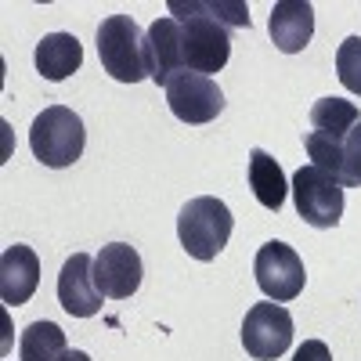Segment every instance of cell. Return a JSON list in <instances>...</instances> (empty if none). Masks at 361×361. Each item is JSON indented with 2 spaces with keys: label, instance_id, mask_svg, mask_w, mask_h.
<instances>
[{
  "label": "cell",
  "instance_id": "obj_17",
  "mask_svg": "<svg viewBox=\"0 0 361 361\" xmlns=\"http://www.w3.org/2000/svg\"><path fill=\"white\" fill-rule=\"evenodd\" d=\"M69 347H66V333L54 322H33L25 325L22 343H18V357L22 361H58Z\"/></svg>",
  "mask_w": 361,
  "mask_h": 361
},
{
  "label": "cell",
  "instance_id": "obj_22",
  "mask_svg": "<svg viewBox=\"0 0 361 361\" xmlns=\"http://www.w3.org/2000/svg\"><path fill=\"white\" fill-rule=\"evenodd\" d=\"M293 361H333V350H329L322 340H307V343H300Z\"/></svg>",
  "mask_w": 361,
  "mask_h": 361
},
{
  "label": "cell",
  "instance_id": "obj_19",
  "mask_svg": "<svg viewBox=\"0 0 361 361\" xmlns=\"http://www.w3.org/2000/svg\"><path fill=\"white\" fill-rule=\"evenodd\" d=\"M304 148H307V156H311L314 166H322L325 173H333L340 185H343V145L340 141H329V137L307 130L304 134Z\"/></svg>",
  "mask_w": 361,
  "mask_h": 361
},
{
  "label": "cell",
  "instance_id": "obj_12",
  "mask_svg": "<svg viewBox=\"0 0 361 361\" xmlns=\"http://www.w3.org/2000/svg\"><path fill=\"white\" fill-rule=\"evenodd\" d=\"M267 33L282 54H300L314 37V8L307 0H279L271 8Z\"/></svg>",
  "mask_w": 361,
  "mask_h": 361
},
{
  "label": "cell",
  "instance_id": "obj_6",
  "mask_svg": "<svg viewBox=\"0 0 361 361\" xmlns=\"http://www.w3.org/2000/svg\"><path fill=\"white\" fill-rule=\"evenodd\" d=\"M253 275H257V286L267 300L275 304H289L304 293V282H307V271H304V260L300 253L286 243H264L257 250V260H253Z\"/></svg>",
  "mask_w": 361,
  "mask_h": 361
},
{
  "label": "cell",
  "instance_id": "obj_11",
  "mask_svg": "<svg viewBox=\"0 0 361 361\" xmlns=\"http://www.w3.org/2000/svg\"><path fill=\"white\" fill-rule=\"evenodd\" d=\"M141 275H145V267H141V257L134 246L127 243H109L98 250L94 257V282L105 296L112 300H127L137 293L141 286Z\"/></svg>",
  "mask_w": 361,
  "mask_h": 361
},
{
  "label": "cell",
  "instance_id": "obj_23",
  "mask_svg": "<svg viewBox=\"0 0 361 361\" xmlns=\"http://www.w3.org/2000/svg\"><path fill=\"white\" fill-rule=\"evenodd\" d=\"M58 361H90V357H87L83 350H66V354L58 357Z\"/></svg>",
  "mask_w": 361,
  "mask_h": 361
},
{
  "label": "cell",
  "instance_id": "obj_2",
  "mask_svg": "<svg viewBox=\"0 0 361 361\" xmlns=\"http://www.w3.org/2000/svg\"><path fill=\"white\" fill-rule=\"evenodd\" d=\"M83 145H87L83 119L66 105H47L29 127V148L51 170L73 166L83 156Z\"/></svg>",
  "mask_w": 361,
  "mask_h": 361
},
{
  "label": "cell",
  "instance_id": "obj_9",
  "mask_svg": "<svg viewBox=\"0 0 361 361\" xmlns=\"http://www.w3.org/2000/svg\"><path fill=\"white\" fill-rule=\"evenodd\" d=\"M145 62H148V80L159 87H170L173 76L185 73V37H180L177 18H156L145 33Z\"/></svg>",
  "mask_w": 361,
  "mask_h": 361
},
{
  "label": "cell",
  "instance_id": "obj_18",
  "mask_svg": "<svg viewBox=\"0 0 361 361\" xmlns=\"http://www.w3.org/2000/svg\"><path fill=\"white\" fill-rule=\"evenodd\" d=\"M185 11H192V15H206V18H214L217 25H224V29H250V8L243 4V0H177Z\"/></svg>",
  "mask_w": 361,
  "mask_h": 361
},
{
  "label": "cell",
  "instance_id": "obj_15",
  "mask_svg": "<svg viewBox=\"0 0 361 361\" xmlns=\"http://www.w3.org/2000/svg\"><path fill=\"white\" fill-rule=\"evenodd\" d=\"M250 188H253L257 202L264 209H271V214H279L286 206V192H289L286 173H282L279 159L271 152H264V148H253L250 152Z\"/></svg>",
  "mask_w": 361,
  "mask_h": 361
},
{
  "label": "cell",
  "instance_id": "obj_3",
  "mask_svg": "<svg viewBox=\"0 0 361 361\" xmlns=\"http://www.w3.org/2000/svg\"><path fill=\"white\" fill-rule=\"evenodd\" d=\"M98 58L102 69L119 83H141L148 76L145 33L130 15H109L98 25Z\"/></svg>",
  "mask_w": 361,
  "mask_h": 361
},
{
  "label": "cell",
  "instance_id": "obj_14",
  "mask_svg": "<svg viewBox=\"0 0 361 361\" xmlns=\"http://www.w3.org/2000/svg\"><path fill=\"white\" fill-rule=\"evenodd\" d=\"M83 66V47L73 33H47L37 44V73L51 83L69 80Z\"/></svg>",
  "mask_w": 361,
  "mask_h": 361
},
{
  "label": "cell",
  "instance_id": "obj_10",
  "mask_svg": "<svg viewBox=\"0 0 361 361\" xmlns=\"http://www.w3.org/2000/svg\"><path fill=\"white\" fill-rule=\"evenodd\" d=\"M102 296L105 293L94 282V257L73 253L62 264V275H58V304L73 318H90L102 311Z\"/></svg>",
  "mask_w": 361,
  "mask_h": 361
},
{
  "label": "cell",
  "instance_id": "obj_4",
  "mask_svg": "<svg viewBox=\"0 0 361 361\" xmlns=\"http://www.w3.org/2000/svg\"><path fill=\"white\" fill-rule=\"evenodd\" d=\"M170 18L180 22V37H185V73H199V76H214L228 66L231 58V37L228 29L217 25L206 15H192L170 0Z\"/></svg>",
  "mask_w": 361,
  "mask_h": 361
},
{
  "label": "cell",
  "instance_id": "obj_21",
  "mask_svg": "<svg viewBox=\"0 0 361 361\" xmlns=\"http://www.w3.org/2000/svg\"><path fill=\"white\" fill-rule=\"evenodd\" d=\"M343 188H361V123L343 141Z\"/></svg>",
  "mask_w": 361,
  "mask_h": 361
},
{
  "label": "cell",
  "instance_id": "obj_13",
  "mask_svg": "<svg viewBox=\"0 0 361 361\" xmlns=\"http://www.w3.org/2000/svg\"><path fill=\"white\" fill-rule=\"evenodd\" d=\"M40 286V257L29 246H8L0 257V300L11 307L29 304Z\"/></svg>",
  "mask_w": 361,
  "mask_h": 361
},
{
  "label": "cell",
  "instance_id": "obj_7",
  "mask_svg": "<svg viewBox=\"0 0 361 361\" xmlns=\"http://www.w3.org/2000/svg\"><path fill=\"white\" fill-rule=\"evenodd\" d=\"M293 343V314L267 300V304H253L243 318V347L257 361H275L289 350Z\"/></svg>",
  "mask_w": 361,
  "mask_h": 361
},
{
  "label": "cell",
  "instance_id": "obj_20",
  "mask_svg": "<svg viewBox=\"0 0 361 361\" xmlns=\"http://www.w3.org/2000/svg\"><path fill=\"white\" fill-rule=\"evenodd\" d=\"M336 76L350 94H361V37H347L336 51Z\"/></svg>",
  "mask_w": 361,
  "mask_h": 361
},
{
  "label": "cell",
  "instance_id": "obj_16",
  "mask_svg": "<svg viewBox=\"0 0 361 361\" xmlns=\"http://www.w3.org/2000/svg\"><path fill=\"white\" fill-rule=\"evenodd\" d=\"M361 123V112L347 98H318L311 105V130L329 137V141H347V134Z\"/></svg>",
  "mask_w": 361,
  "mask_h": 361
},
{
  "label": "cell",
  "instance_id": "obj_1",
  "mask_svg": "<svg viewBox=\"0 0 361 361\" xmlns=\"http://www.w3.org/2000/svg\"><path fill=\"white\" fill-rule=\"evenodd\" d=\"M231 228H235L231 209L221 199H214V195H199V199L180 206V214H177L180 246H185L188 257H195L202 264L217 260V253L228 246V238H231Z\"/></svg>",
  "mask_w": 361,
  "mask_h": 361
},
{
  "label": "cell",
  "instance_id": "obj_5",
  "mask_svg": "<svg viewBox=\"0 0 361 361\" xmlns=\"http://www.w3.org/2000/svg\"><path fill=\"white\" fill-rule=\"evenodd\" d=\"M293 202H296V214L304 217V224L336 228L343 217V185L322 166L307 163L293 173Z\"/></svg>",
  "mask_w": 361,
  "mask_h": 361
},
{
  "label": "cell",
  "instance_id": "obj_8",
  "mask_svg": "<svg viewBox=\"0 0 361 361\" xmlns=\"http://www.w3.org/2000/svg\"><path fill=\"white\" fill-rule=\"evenodd\" d=\"M166 105L180 123H209L224 112V90L214 76L180 73L166 87Z\"/></svg>",
  "mask_w": 361,
  "mask_h": 361
}]
</instances>
